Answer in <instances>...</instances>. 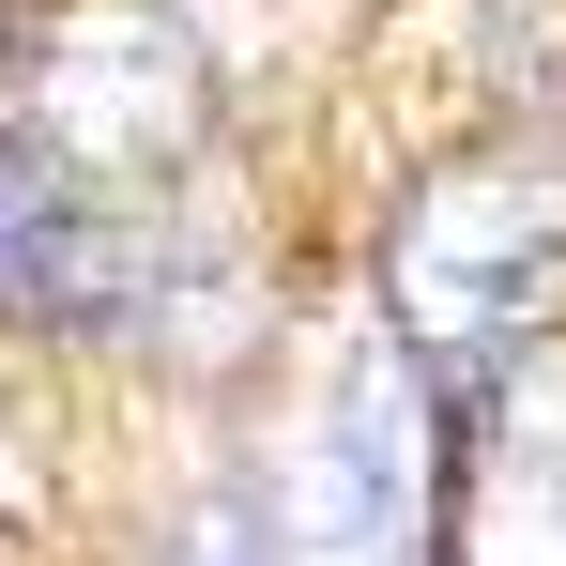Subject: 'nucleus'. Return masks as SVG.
Here are the masks:
<instances>
[{"label": "nucleus", "mask_w": 566, "mask_h": 566, "mask_svg": "<svg viewBox=\"0 0 566 566\" xmlns=\"http://www.w3.org/2000/svg\"><path fill=\"white\" fill-rule=\"evenodd\" d=\"M382 322L429 382H505L566 337V185L536 154H460L382 230Z\"/></svg>", "instance_id": "f257e3e1"}, {"label": "nucleus", "mask_w": 566, "mask_h": 566, "mask_svg": "<svg viewBox=\"0 0 566 566\" xmlns=\"http://www.w3.org/2000/svg\"><path fill=\"white\" fill-rule=\"evenodd\" d=\"M261 521L276 566H444V382L398 353V322L337 353Z\"/></svg>", "instance_id": "f03ea898"}, {"label": "nucleus", "mask_w": 566, "mask_h": 566, "mask_svg": "<svg viewBox=\"0 0 566 566\" xmlns=\"http://www.w3.org/2000/svg\"><path fill=\"white\" fill-rule=\"evenodd\" d=\"M15 123L93 169L107 199L123 185H185L199 138H214V62L169 0H62L31 15V62H15Z\"/></svg>", "instance_id": "7ed1b4c3"}, {"label": "nucleus", "mask_w": 566, "mask_h": 566, "mask_svg": "<svg viewBox=\"0 0 566 566\" xmlns=\"http://www.w3.org/2000/svg\"><path fill=\"white\" fill-rule=\"evenodd\" d=\"M138 291H154V230L62 169L31 123H0V322L31 337H138Z\"/></svg>", "instance_id": "20e7f679"}, {"label": "nucleus", "mask_w": 566, "mask_h": 566, "mask_svg": "<svg viewBox=\"0 0 566 566\" xmlns=\"http://www.w3.org/2000/svg\"><path fill=\"white\" fill-rule=\"evenodd\" d=\"M490 429L474 460H444V552L460 566H566V429L521 398V368L474 382Z\"/></svg>", "instance_id": "39448f33"}, {"label": "nucleus", "mask_w": 566, "mask_h": 566, "mask_svg": "<svg viewBox=\"0 0 566 566\" xmlns=\"http://www.w3.org/2000/svg\"><path fill=\"white\" fill-rule=\"evenodd\" d=\"M154 566H276V521H261L245 490H214V505H185V521L154 536Z\"/></svg>", "instance_id": "423d86ee"}]
</instances>
